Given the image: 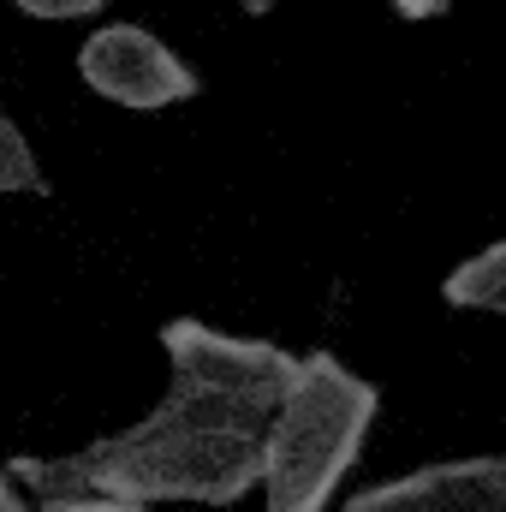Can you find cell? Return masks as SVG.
Here are the masks:
<instances>
[{
    "label": "cell",
    "mask_w": 506,
    "mask_h": 512,
    "mask_svg": "<svg viewBox=\"0 0 506 512\" xmlns=\"http://www.w3.org/2000/svg\"><path fill=\"white\" fill-rule=\"evenodd\" d=\"M78 78H84V90H96L102 102L131 108V114H161V108L191 102L203 90L197 66L185 54H173L143 24H102V30H90L84 48H78Z\"/></svg>",
    "instance_id": "277c9868"
},
{
    "label": "cell",
    "mask_w": 506,
    "mask_h": 512,
    "mask_svg": "<svg viewBox=\"0 0 506 512\" xmlns=\"http://www.w3.org/2000/svg\"><path fill=\"white\" fill-rule=\"evenodd\" d=\"M262 411L227 393L173 382L167 399L114 435H96L78 453L30 459L18 453L6 477L30 495H120V501H191V507H239L256 495Z\"/></svg>",
    "instance_id": "6da1fadb"
},
{
    "label": "cell",
    "mask_w": 506,
    "mask_h": 512,
    "mask_svg": "<svg viewBox=\"0 0 506 512\" xmlns=\"http://www.w3.org/2000/svg\"><path fill=\"white\" fill-rule=\"evenodd\" d=\"M381 411V387L334 352H298V376L262 423V512H328Z\"/></svg>",
    "instance_id": "7a4b0ae2"
},
{
    "label": "cell",
    "mask_w": 506,
    "mask_h": 512,
    "mask_svg": "<svg viewBox=\"0 0 506 512\" xmlns=\"http://www.w3.org/2000/svg\"><path fill=\"white\" fill-rule=\"evenodd\" d=\"M36 512H143V507L120 501V495H48V501H36Z\"/></svg>",
    "instance_id": "9c48e42d"
},
{
    "label": "cell",
    "mask_w": 506,
    "mask_h": 512,
    "mask_svg": "<svg viewBox=\"0 0 506 512\" xmlns=\"http://www.w3.org/2000/svg\"><path fill=\"white\" fill-rule=\"evenodd\" d=\"M18 6L24 18H42V24H66V18H96L108 0H6Z\"/></svg>",
    "instance_id": "ba28073f"
},
{
    "label": "cell",
    "mask_w": 506,
    "mask_h": 512,
    "mask_svg": "<svg viewBox=\"0 0 506 512\" xmlns=\"http://www.w3.org/2000/svg\"><path fill=\"white\" fill-rule=\"evenodd\" d=\"M18 191L42 197V191H48V179H42V161H36L30 137L18 131V120H12V114H0V197H18Z\"/></svg>",
    "instance_id": "52a82bcc"
},
{
    "label": "cell",
    "mask_w": 506,
    "mask_h": 512,
    "mask_svg": "<svg viewBox=\"0 0 506 512\" xmlns=\"http://www.w3.org/2000/svg\"><path fill=\"white\" fill-rule=\"evenodd\" d=\"M0 512H30V501H24V489L6 477V465H0Z\"/></svg>",
    "instance_id": "8fae6325"
},
{
    "label": "cell",
    "mask_w": 506,
    "mask_h": 512,
    "mask_svg": "<svg viewBox=\"0 0 506 512\" xmlns=\"http://www.w3.org/2000/svg\"><path fill=\"white\" fill-rule=\"evenodd\" d=\"M441 298L453 310H506V245H483L477 256H465L447 280H441Z\"/></svg>",
    "instance_id": "8992f818"
},
{
    "label": "cell",
    "mask_w": 506,
    "mask_h": 512,
    "mask_svg": "<svg viewBox=\"0 0 506 512\" xmlns=\"http://www.w3.org/2000/svg\"><path fill=\"white\" fill-rule=\"evenodd\" d=\"M239 6H245L251 18H268V12H274V0H239Z\"/></svg>",
    "instance_id": "7c38bea8"
},
{
    "label": "cell",
    "mask_w": 506,
    "mask_h": 512,
    "mask_svg": "<svg viewBox=\"0 0 506 512\" xmlns=\"http://www.w3.org/2000/svg\"><path fill=\"white\" fill-rule=\"evenodd\" d=\"M340 512H506V459L501 453L441 459L352 495Z\"/></svg>",
    "instance_id": "5b68a950"
},
{
    "label": "cell",
    "mask_w": 506,
    "mask_h": 512,
    "mask_svg": "<svg viewBox=\"0 0 506 512\" xmlns=\"http://www.w3.org/2000/svg\"><path fill=\"white\" fill-rule=\"evenodd\" d=\"M161 352L173 364V382L227 393L239 405H256L262 417L280 405V393L298 376V352L274 346V340H245L227 328H209L197 316H173L161 322Z\"/></svg>",
    "instance_id": "3957f363"
},
{
    "label": "cell",
    "mask_w": 506,
    "mask_h": 512,
    "mask_svg": "<svg viewBox=\"0 0 506 512\" xmlns=\"http://www.w3.org/2000/svg\"><path fill=\"white\" fill-rule=\"evenodd\" d=\"M387 6H393L399 18H411V24H423V18H441V12H447L453 0H387Z\"/></svg>",
    "instance_id": "30bf717a"
}]
</instances>
